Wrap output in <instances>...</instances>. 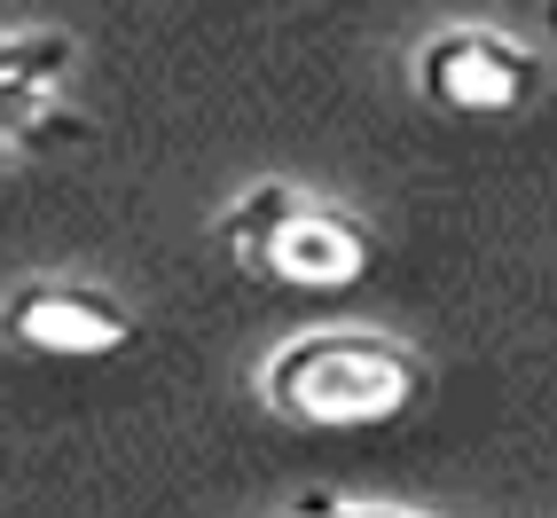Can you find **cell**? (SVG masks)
I'll return each mask as SVG.
<instances>
[{
  "label": "cell",
  "instance_id": "obj_1",
  "mask_svg": "<svg viewBox=\"0 0 557 518\" xmlns=\"http://www.w3.org/2000/svg\"><path fill=\"white\" fill-rule=\"evenodd\" d=\"M259 400L283 424L307 432H369V424H400L424 400V354L385 338L361 322H330L283 338L259 369Z\"/></svg>",
  "mask_w": 557,
  "mask_h": 518
},
{
  "label": "cell",
  "instance_id": "obj_2",
  "mask_svg": "<svg viewBox=\"0 0 557 518\" xmlns=\"http://www.w3.org/2000/svg\"><path fill=\"white\" fill-rule=\"evenodd\" d=\"M220 244H228V259H244L251 275H268L283 291H354L377 259L369 220L307 197L299 181L244 189V205H228V220H220Z\"/></svg>",
  "mask_w": 557,
  "mask_h": 518
},
{
  "label": "cell",
  "instance_id": "obj_3",
  "mask_svg": "<svg viewBox=\"0 0 557 518\" xmlns=\"http://www.w3.org/2000/svg\"><path fill=\"white\" fill-rule=\"evenodd\" d=\"M549 87V63L495 24H448L417 48V95L456 119H510Z\"/></svg>",
  "mask_w": 557,
  "mask_h": 518
},
{
  "label": "cell",
  "instance_id": "obj_4",
  "mask_svg": "<svg viewBox=\"0 0 557 518\" xmlns=\"http://www.w3.org/2000/svg\"><path fill=\"white\" fill-rule=\"evenodd\" d=\"M0 346H16L32 361H102V354L134 346V307L102 283L40 275L0 299Z\"/></svg>",
  "mask_w": 557,
  "mask_h": 518
},
{
  "label": "cell",
  "instance_id": "obj_5",
  "mask_svg": "<svg viewBox=\"0 0 557 518\" xmlns=\"http://www.w3.org/2000/svg\"><path fill=\"white\" fill-rule=\"evenodd\" d=\"M71 71H79V40L71 32H9L0 40V150H9V134L32 110L71 87Z\"/></svg>",
  "mask_w": 557,
  "mask_h": 518
},
{
  "label": "cell",
  "instance_id": "obj_6",
  "mask_svg": "<svg viewBox=\"0 0 557 518\" xmlns=\"http://www.w3.org/2000/svg\"><path fill=\"white\" fill-rule=\"evenodd\" d=\"M290 518H417V510H385V503H346V495H307Z\"/></svg>",
  "mask_w": 557,
  "mask_h": 518
}]
</instances>
